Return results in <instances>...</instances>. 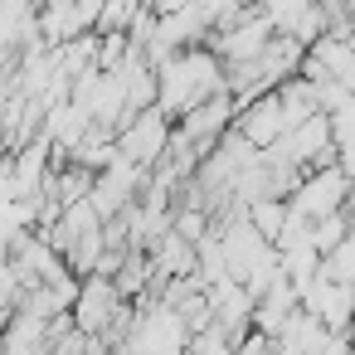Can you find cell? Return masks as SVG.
<instances>
[{
    "instance_id": "1",
    "label": "cell",
    "mask_w": 355,
    "mask_h": 355,
    "mask_svg": "<svg viewBox=\"0 0 355 355\" xmlns=\"http://www.w3.org/2000/svg\"><path fill=\"white\" fill-rule=\"evenodd\" d=\"M282 127V117H277V103H263V107H253V117H248V137H272Z\"/></svg>"
},
{
    "instance_id": "2",
    "label": "cell",
    "mask_w": 355,
    "mask_h": 355,
    "mask_svg": "<svg viewBox=\"0 0 355 355\" xmlns=\"http://www.w3.org/2000/svg\"><path fill=\"white\" fill-rule=\"evenodd\" d=\"M156 146H161V127H156V122H151V127L141 122L137 137H132V151H137V156H156Z\"/></svg>"
}]
</instances>
